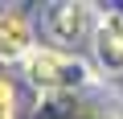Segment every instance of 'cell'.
I'll use <instances>...</instances> for the list:
<instances>
[{
  "instance_id": "cell-1",
  "label": "cell",
  "mask_w": 123,
  "mask_h": 119,
  "mask_svg": "<svg viewBox=\"0 0 123 119\" xmlns=\"http://www.w3.org/2000/svg\"><path fill=\"white\" fill-rule=\"evenodd\" d=\"M25 78L41 90H82L90 82V66L78 53H66L57 45H37L25 62H21Z\"/></svg>"
},
{
  "instance_id": "cell-2",
  "label": "cell",
  "mask_w": 123,
  "mask_h": 119,
  "mask_svg": "<svg viewBox=\"0 0 123 119\" xmlns=\"http://www.w3.org/2000/svg\"><path fill=\"white\" fill-rule=\"evenodd\" d=\"M94 21H98V13L90 4H82V0H62V4H49V13H45V33L57 41V49L74 53L78 41L94 37Z\"/></svg>"
},
{
  "instance_id": "cell-3",
  "label": "cell",
  "mask_w": 123,
  "mask_h": 119,
  "mask_svg": "<svg viewBox=\"0 0 123 119\" xmlns=\"http://www.w3.org/2000/svg\"><path fill=\"white\" fill-rule=\"evenodd\" d=\"M90 49H94V62H98L103 74H111V78L123 74V13L119 8H103L98 13Z\"/></svg>"
},
{
  "instance_id": "cell-4",
  "label": "cell",
  "mask_w": 123,
  "mask_h": 119,
  "mask_svg": "<svg viewBox=\"0 0 123 119\" xmlns=\"http://www.w3.org/2000/svg\"><path fill=\"white\" fill-rule=\"evenodd\" d=\"M33 49H37V41H33L29 17L17 8H4L0 13V62H25Z\"/></svg>"
},
{
  "instance_id": "cell-5",
  "label": "cell",
  "mask_w": 123,
  "mask_h": 119,
  "mask_svg": "<svg viewBox=\"0 0 123 119\" xmlns=\"http://www.w3.org/2000/svg\"><path fill=\"white\" fill-rule=\"evenodd\" d=\"M0 119H17V94L8 86V78H0Z\"/></svg>"
}]
</instances>
